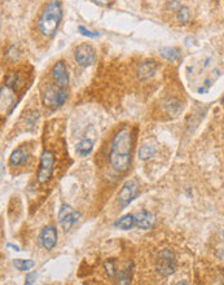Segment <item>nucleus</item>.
Returning <instances> with one entry per match:
<instances>
[{"mask_svg": "<svg viewBox=\"0 0 224 285\" xmlns=\"http://www.w3.org/2000/svg\"><path fill=\"white\" fill-rule=\"evenodd\" d=\"M39 240H41L42 246L45 247V249L52 250L56 246V244H57V230L53 226L45 227L43 231H42Z\"/></svg>", "mask_w": 224, "mask_h": 285, "instance_id": "nucleus-9", "label": "nucleus"}, {"mask_svg": "<svg viewBox=\"0 0 224 285\" xmlns=\"http://www.w3.org/2000/svg\"><path fill=\"white\" fill-rule=\"evenodd\" d=\"M161 56L163 59L170 60V61H175L180 57V52L177 48H171V47H165L161 49Z\"/></svg>", "mask_w": 224, "mask_h": 285, "instance_id": "nucleus-18", "label": "nucleus"}, {"mask_svg": "<svg viewBox=\"0 0 224 285\" xmlns=\"http://www.w3.org/2000/svg\"><path fill=\"white\" fill-rule=\"evenodd\" d=\"M134 226H136V219L135 216L131 215V214L122 216L121 219L116 222V227H119L121 230H131Z\"/></svg>", "mask_w": 224, "mask_h": 285, "instance_id": "nucleus-14", "label": "nucleus"}, {"mask_svg": "<svg viewBox=\"0 0 224 285\" xmlns=\"http://www.w3.org/2000/svg\"><path fill=\"white\" fill-rule=\"evenodd\" d=\"M35 279H37V274L35 272H31L29 275L26 276V284H33L35 282Z\"/></svg>", "mask_w": 224, "mask_h": 285, "instance_id": "nucleus-23", "label": "nucleus"}, {"mask_svg": "<svg viewBox=\"0 0 224 285\" xmlns=\"http://www.w3.org/2000/svg\"><path fill=\"white\" fill-rule=\"evenodd\" d=\"M52 79L56 84L61 87H66L69 83V74L68 69H66V65L64 64V61H57L52 66L51 70Z\"/></svg>", "mask_w": 224, "mask_h": 285, "instance_id": "nucleus-8", "label": "nucleus"}, {"mask_svg": "<svg viewBox=\"0 0 224 285\" xmlns=\"http://www.w3.org/2000/svg\"><path fill=\"white\" fill-rule=\"evenodd\" d=\"M136 226L141 228V230H148L153 224V216L149 211L146 210H140L139 213L136 214Z\"/></svg>", "mask_w": 224, "mask_h": 285, "instance_id": "nucleus-12", "label": "nucleus"}, {"mask_svg": "<svg viewBox=\"0 0 224 285\" xmlns=\"http://www.w3.org/2000/svg\"><path fill=\"white\" fill-rule=\"evenodd\" d=\"M136 192V183L134 180H129V182H126L123 184L122 189L119 191L118 193V201L121 204V206L125 207L127 206L130 203H131V200L134 199Z\"/></svg>", "mask_w": 224, "mask_h": 285, "instance_id": "nucleus-10", "label": "nucleus"}, {"mask_svg": "<svg viewBox=\"0 0 224 285\" xmlns=\"http://www.w3.org/2000/svg\"><path fill=\"white\" fill-rule=\"evenodd\" d=\"M133 279V263H130L127 267L121 270L118 275V283L119 284H130Z\"/></svg>", "mask_w": 224, "mask_h": 285, "instance_id": "nucleus-15", "label": "nucleus"}, {"mask_svg": "<svg viewBox=\"0 0 224 285\" xmlns=\"http://www.w3.org/2000/svg\"><path fill=\"white\" fill-rule=\"evenodd\" d=\"M92 148H93V144H92L91 140H82L77 145V153L85 157V156H89L91 153Z\"/></svg>", "mask_w": 224, "mask_h": 285, "instance_id": "nucleus-17", "label": "nucleus"}, {"mask_svg": "<svg viewBox=\"0 0 224 285\" xmlns=\"http://www.w3.org/2000/svg\"><path fill=\"white\" fill-rule=\"evenodd\" d=\"M68 99V91L65 87L58 86L56 83L47 84L45 89L42 93V100L45 107L51 109H57L66 101Z\"/></svg>", "mask_w": 224, "mask_h": 285, "instance_id": "nucleus-3", "label": "nucleus"}, {"mask_svg": "<svg viewBox=\"0 0 224 285\" xmlns=\"http://www.w3.org/2000/svg\"><path fill=\"white\" fill-rule=\"evenodd\" d=\"M74 59L81 66H90L92 65L96 60V52L92 48V45L83 43L78 45L74 51Z\"/></svg>", "mask_w": 224, "mask_h": 285, "instance_id": "nucleus-6", "label": "nucleus"}, {"mask_svg": "<svg viewBox=\"0 0 224 285\" xmlns=\"http://www.w3.org/2000/svg\"><path fill=\"white\" fill-rule=\"evenodd\" d=\"M190 18V12L187 7H181L178 10V20L183 24H187Z\"/></svg>", "mask_w": 224, "mask_h": 285, "instance_id": "nucleus-20", "label": "nucleus"}, {"mask_svg": "<svg viewBox=\"0 0 224 285\" xmlns=\"http://www.w3.org/2000/svg\"><path fill=\"white\" fill-rule=\"evenodd\" d=\"M131 148H133V134L127 127L117 132L110 143L109 162L117 172H125L131 162Z\"/></svg>", "mask_w": 224, "mask_h": 285, "instance_id": "nucleus-1", "label": "nucleus"}, {"mask_svg": "<svg viewBox=\"0 0 224 285\" xmlns=\"http://www.w3.org/2000/svg\"><path fill=\"white\" fill-rule=\"evenodd\" d=\"M78 30L82 35H86V37H90V38H96V37H99V33H91V31H89L86 28H83V26H79Z\"/></svg>", "mask_w": 224, "mask_h": 285, "instance_id": "nucleus-22", "label": "nucleus"}, {"mask_svg": "<svg viewBox=\"0 0 224 285\" xmlns=\"http://www.w3.org/2000/svg\"><path fill=\"white\" fill-rule=\"evenodd\" d=\"M54 163H56V157L49 149H45L42 153L41 162H39V168H38V182L41 184L47 183L53 175Z\"/></svg>", "mask_w": 224, "mask_h": 285, "instance_id": "nucleus-4", "label": "nucleus"}, {"mask_svg": "<svg viewBox=\"0 0 224 285\" xmlns=\"http://www.w3.org/2000/svg\"><path fill=\"white\" fill-rule=\"evenodd\" d=\"M154 155H156V148L153 147V145L146 144L139 149V158L141 161H146V160L152 158Z\"/></svg>", "mask_w": 224, "mask_h": 285, "instance_id": "nucleus-16", "label": "nucleus"}, {"mask_svg": "<svg viewBox=\"0 0 224 285\" xmlns=\"http://www.w3.org/2000/svg\"><path fill=\"white\" fill-rule=\"evenodd\" d=\"M34 262L30 261V259H14L13 266L20 271H27V270H31L34 267Z\"/></svg>", "mask_w": 224, "mask_h": 285, "instance_id": "nucleus-19", "label": "nucleus"}, {"mask_svg": "<svg viewBox=\"0 0 224 285\" xmlns=\"http://www.w3.org/2000/svg\"><path fill=\"white\" fill-rule=\"evenodd\" d=\"M27 160V152L25 151L24 148H18L16 151H13V153L10 155L9 163L12 166H21L24 165Z\"/></svg>", "mask_w": 224, "mask_h": 285, "instance_id": "nucleus-13", "label": "nucleus"}, {"mask_svg": "<svg viewBox=\"0 0 224 285\" xmlns=\"http://www.w3.org/2000/svg\"><path fill=\"white\" fill-rule=\"evenodd\" d=\"M62 20V8L60 1L52 0L42 10L41 16L38 18V29L42 35L45 38H52L58 30L60 22Z\"/></svg>", "mask_w": 224, "mask_h": 285, "instance_id": "nucleus-2", "label": "nucleus"}, {"mask_svg": "<svg viewBox=\"0 0 224 285\" xmlns=\"http://www.w3.org/2000/svg\"><path fill=\"white\" fill-rule=\"evenodd\" d=\"M104 267H105V271H106V274H108L109 278H113V276L117 275V268H116V265H114V261H113V259H109V261H106L105 265H104Z\"/></svg>", "mask_w": 224, "mask_h": 285, "instance_id": "nucleus-21", "label": "nucleus"}, {"mask_svg": "<svg viewBox=\"0 0 224 285\" xmlns=\"http://www.w3.org/2000/svg\"><path fill=\"white\" fill-rule=\"evenodd\" d=\"M79 220V213L75 211L72 206L69 205H62L58 211V223L61 224V227L65 231L70 230L73 226L78 223Z\"/></svg>", "mask_w": 224, "mask_h": 285, "instance_id": "nucleus-7", "label": "nucleus"}, {"mask_svg": "<svg viewBox=\"0 0 224 285\" xmlns=\"http://www.w3.org/2000/svg\"><path fill=\"white\" fill-rule=\"evenodd\" d=\"M157 69V64L154 61H144L137 69V76L141 81H146V79L152 78L154 76Z\"/></svg>", "mask_w": 224, "mask_h": 285, "instance_id": "nucleus-11", "label": "nucleus"}, {"mask_svg": "<svg viewBox=\"0 0 224 285\" xmlns=\"http://www.w3.org/2000/svg\"><path fill=\"white\" fill-rule=\"evenodd\" d=\"M156 270L161 278H167L175 271V255L171 249H162L156 261Z\"/></svg>", "mask_w": 224, "mask_h": 285, "instance_id": "nucleus-5", "label": "nucleus"}]
</instances>
